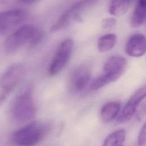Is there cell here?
<instances>
[{
    "instance_id": "cell-1",
    "label": "cell",
    "mask_w": 146,
    "mask_h": 146,
    "mask_svg": "<svg viewBox=\"0 0 146 146\" xmlns=\"http://www.w3.org/2000/svg\"><path fill=\"white\" fill-rule=\"evenodd\" d=\"M35 114L36 107L32 90L30 87H27L13 100L10 108V115L15 122L23 123L31 120Z\"/></svg>"
},
{
    "instance_id": "cell-2",
    "label": "cell",
    "mask_w": 146,
    "mask_h": 146,
    "mask_svg": "<svg viewBox=\"0 0 146 146\" xmlns=\"http://www.w3.org/2000/svg\"><path fill=\"white\" fill-rule=\"evenodd\" d=\"M127 66L126 59L120 55L110 57L104 63L103 72L90 84V89L95 91L116 81L124 74Z\"/></svg>"
},
{
    "instance_id": "cell-3",
    "label": "cell",
    "mask_w": 146,
    "mask_h": 146,
    "mask_svg": "<svg viewBox=\"0 0 146 146\" xmlns=\"http://www.w3.org/2000/svg\"><path fill=\"white\" fill-rule=\"evenodd\" d=\"M43 34L35 26L26 25L21 26L6 39L5 47L8 53H14L24 44H38L43 38Z\"/></svg>"
},
{
    "instance_id": "cell-4",
    "label": "cell",
    "mask_w": 146,
    "mask_h": 146,
    "mask_svg": "<svg viewBox=\"0 0 146 146\" xmlns=\"http://www.w3.org/2000/svg\"><path fill=\"white\" fill-rule=\"evenodd\" d=\"M48 129V123L33 121L16 131L12 135V141L17 146H34L43 138Z\"/></svg>"
},
{
    "instance_id": "cell-5",
    "label": "cell",
    "mask_w": 146,
    "mask_h": 146,
    "mask_svg": "<svg viewBox=\"0 0 146 146\" xmlns=\"http://www.w3.org/2000/svg\"><path fill=\"white\" fill-rule=\"evenodd\" d=\"M95 1H80L74 3L60 15L51 27V31L55 32L65 28L75 21L81 18L86 9L90 7Z\"/></svg>"
},
{
    "instance_id": "cell-6",
    "label": "cell",
    "mask_w": 146,
    "mask_h": 146,
    "mask_svg": "<svg viewBox=\"0 0 146 146\" xmlns=\"http://www.w3.org/2000/svg\"><path fill=\"white\" fill-rule=\"evenodd\" d=\"M73 47L74 42L70 38L64 39L60 44L48 67L50 75H55L63 70L70 59Z\"/></svg>"
},
{
    "instance_id": "cell-7",
    "label": "cell",
    "mask_w": 146,
    "mask_h": 146,
    "mask_svg": "<svg viewBox=\"0 0 146 146\" xmlns=\"http://www.w3.org/2000/svg\"><path fill=\"white\" fill-rule=\"evenodd\" d=\"M25 67L21 64L10 66L0 78V91L7 95L18 85L24 76Z\"/></svg>"
},
{
    "instance_id": "cell-8",
    "label": "cell",
    "mask_w": 146,
    "mask_h": 146,
    "mask_svg": "<svg viewBox=\"0 0 146 146\" xmlns=\"http://www.w3.org/2000/svg\"><path fill=\"white\" fill-rule=\"evenodd\" d=\"M146 88L143 86L136 91L128 99L117 117V121L124 123L129 121L137 112L140 104L145 98Z\"/></svg>"
},
{
    "instance_id": "cell-9",
    "label": "cell",
    "mask_w": 146,
    "mask_h": 146,
    "mask_svg": "<svg viewBox=\"0 0 146 146\" xmlns=\"http://www.w3.org/2000/svg\"><path fill=\"white\" fill-rule=\"evenodd\" d=\"M28 17L26 11L14 9L0 13V35H3L12 28L25 21Z\"/></svg>"
},
{
    "instance_id": "cell-10",
    "label": "cell",
    "mask_w": 146,
    "mask_h": 146,
    "mask_svg": "<svg viewBox=\"0 0 146 146\" xmlns=\"http://www.w3.org/2000/svg\"><path fill=\"white\" fill-rule=\"evenodd\" d=\"M91 78V71L88 67L86 66L78 67L74 70L71 76V88L76 92L83 91L90 83Z\"/></svg>"
},
{
    "instance_id": "cell-11",
    "label": "cell",
    "mask_w": 146,
    "mask_h": 146,
    "mask_svg": "<svg viewBox=\"0 0 146 146\" xmlns=\"http://www.w3.org/2000/svg\"><path fill=\"white\" fill-rule=\"evenodd\" d=\"M125 50L132 57L138 58L143 56L146 51L145 36L140 33L132 35L126 42Z\"/></svg>"
},
{
    "instance_id": "cell-12",
    "label": "cell",
    "mask_w": 146,
    "mask_h": 146,
    "mask_svg": "<svg viewBox=\"0 0 146 146\" xmlns=\"http://www.w3.org/2000/svg\"><path fill=\"white\" fill-rule=\"evenodd\" d=\"M146 20V2L143 0L138 1L131 17L130 23L133 27L142 26Z\"/></svg>"
},
{
    "instance_id": "cell-13",
    "label": "cell",
    "mask_w": 146,
    "mask_h": 146,
    "mask_svg": "<svg viewBox=\"0 0 146 146\" xmlns=\"http://www.w3.org/2000/svg\"><path fill=\"white\" fill-rule=\"evenodd\" d=\"M120 104L117 102H110L106 103L101 108L100 117L104 123H108L113 120L119 113Z\"/></svg>"
},
{
    "instance_id": "cell-14",
    "label": "cell",
    "mask_w": 146,
    "mask_h": 146,
    "mask_svg": "<svg viewBox=\"0 0 146 146\" xmlns=\"http://www.w3.org/2000/svg\"><path fill=\"white\" fill-rule=\"evenodd\" d=\"M132 3L131 1H111L108 7V13L115 17H120L128 11Z\"/></svg>"
},
{
    "instance_id": "cell-15",
    "label": "cell",
    "mask_w": 146,
    "mask_h": 146,
    "mask_svg": "<svg viewBox=\"0 0 146 146\" xmlns=\"http://www.w3.org/2000/svg\"><path fill=\"white\" fill-rule=\"evenodd\" d=\"M126 137L123 129L116 130L108 135L104 139L103 146H123Z\"/></svg>"
},
{
    "instance_id": "cell-16",
    "label": "cell",
    "mask_w": 146,
    "mask_h": 146,
    "mask_svg": "<svg viewBox=\"0 0 146 146\" xmlns=\"http://www.w3.org/2000/svg\"><path fill=\"white\" fill-rule=\"evenodd\" d=\"M117 42V36L114 34H107L100 37L98 40V48L101 52L112 50Z\"/></svg>"
},
{
    "instance_id": "cell-17",
    "label": "cell",
    "mask_w": 146,
    "mask_h": 146,
    "mask_svg": "<svg viewBox=\"0 0 146 146\" xmlns=\"http://www.w3.org/2000/svg\"><path fill=\"white\" fill-rule=\"evenodd\" d=\"M102 27L105 30H110L114 27L116 24V20L114 18H106L102 21Z\"/></svg>"
},
{
    "instance_id": "cell-18",
    "label": "cell",
    "mask_w": 146,
    "mask_h": 146,
    "mask_svg": "<svg viewBox=\"0 0 146 146\" xmlns=\"http://www.w3.org/2000/svg\"><path fill=\"white\" fill-rule=\"evenodd\" d=\"M146 141V125L144 124L138 135V144L140 146L143 145Z\"/></svg>"
}]
</instances>
